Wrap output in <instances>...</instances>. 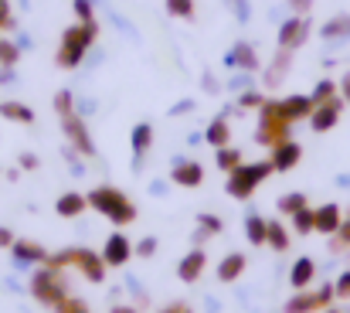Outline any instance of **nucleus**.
I'll list each match as a JSON object with an SVG mask.
<instances>
[{"label": "nucleus", "instance_id": "nucleus-7", "mask_svg": "<svg viewBox=\"0 0 350 313\" xmlns=\"http://www.w3.org/2000/svg\"><path fill=\"white\" fill-rule=\"evenodd\" d=\"M62 129H65V136L72 140V147H75L79 153H85V157H92V153H96L92 136H89V129H85V123H82V116H79V112L65 116V119H62Z\"/></svg>", "mask_w": 350, "mask_h": 313}, {"label": "nucleus", "instance_id": "nucleus-3", "mask_svg": "<svg viewBox=\"0 0 350 313\" xmlns=\"http://www.w3.org/2000/svg\"><path fill=\"white\" fill-rule=\"evenodd\" d=\"M272 171H275L272 160H258V164H241V167H234L232 174H228V195H232V198L255 195V188H258Z\"/></svg>", "mask_w": 350, "mask_h": 313}, {"label": "nucleus", "instance_id": "nucleus-43", "mask_svg": "<svg viewBox=\"0 0 350 313\" xmlns=\"http://www.w3.org/2000/svg\"><path fill=\"white\" fill-rule=\"evenodd\" d=\"M337 235H340V242H344V245H350V218H344V225H340V231H337Z\"/></svg>", "mask_w": 350, "mask_h": 313}, {"label": "nucleus", "instance_id": "nucleus-47", "mask_svg": "<svg viewBox=\"0 0 350 313\" xmlns=\"http://www.w3.org/2000/svg\"><path fill=\"white\" fill-rule=\"evenodd\" d=\"M327 313H340V310H327Z\"/></svg>", "mask_w": 350, "mask_h": 313}, {"label": "nucleus", "instance_id": "nucleus-10", "mask_svg": "<svg viewBox=\"0 0 350 313\" xmlns=\"http://www.w3.org/2000/svg\"><path fill=\"white\" fill-rule=\"evenodd\" d=\"M72 262H75L92 283H103V276H106V259H103V255H96V252H89V249H72Z\"/></svg>", "mask_w": 350, "mask_h": 313}, {"label": "nucleus", "instance_id": "nucleus-27", "mask_svg": "<svg viewBox=\"0 0 350 313\" xmlns=\"http://www.w3.org/2000/svg\"><path fill=\"white\" fill-rule=\"evenodd\" d=\"M215 160H218V167H221V171H228V174H232L234 167H241V164H245L238 147H218V157H215Z\"/></svg>", "mask_w": 350, "mask_h": 313}, {"label": "nucleus", "instance_id": "nucleus-18", "mask_svg": "<svg viewBox=\"0 0 350 313\" xmlns=\"http://www.w3.org/2000/svg\"><path fill=\"white\" fill-rule=\"evenodd\" d=\"M245 266H248V259L241 255V252H232V255H225L221 262H218V279L221 283H234L241 273H245Z\"/></svg>", "mask_w": 350, "mask_h": 313}, {"label": "nucleus", "instance_id": "nucleus-36", "mask_svg": "<svg viewBox=\"0 0 350 313\" xmlns=\"http://www.w3.org/2000/svg\"><path fill=\"white\" fill-rule=\"evenodd\" d=\"M238 105H241V109H262V105H265V96H262V92H245V96L238 99Z\"/></svg>", "mask_w": 350, "mask_h": 313}, {"label": "nucleus", "instance_id": "nucleus-39", "mask_svg": "<svg viewBox=\"0 0 350 313\" xmlns=\"http://www.w3.org/2000/svg\"><path fill=\"white\" fill-rule=\"evenodd\" d=\"M334 290H337V297H344V300H350V273H344V276L337 279V286H334Z\"/></svg>", "mask_w": 350, "mask_h": 313}, {"label": "nucleus", "instance_id": "nucleus-24", "mask_svg": "<svg viewBox=\"0 0 350 313\" xmlns=\"http://www.w3.org/2000/svg\"><path fill=\"white\" fill-rule=\"evenodd\" d=\"M0 116L14 119V123H34V112L24 103H0Z\"/></svg>", "mask_w": 350, "mask_h": 313}, {"label": "nucleus", "instance_id": "nucleus-26", "mask_svg": "<svg viewBox=\"0 0 350 313\" xmlns=\"http://www.w3.org/2000/svg\"><path fill=\"white\" fill-rule=\"evenodd\" d=\"M265 245H272L275 252H286L289 249V231L279 225V221H269V235H265Z\"/></svg>", "mask_w": 350, "mask_h": 313}, {"label": "nucleus", "instance_id": "nucleus-29", "mask_svg": "<svg viewBox=\"0 0 350 313\" xmlns=\"http://www.w3.org/2000/svg\"><path fill=\"white\" fill-rule=\"evenodd\" d=\"M337 92H340V86H337V82H330V79H323V82H320V86L310 92V96H313V103L320 105V103H330V99H337Z\"/></svg>", "mask_w": 350, "mask_h": 313}, {"label": "nucleus", "instance_id": "nucleus-20", "mask_svg": "<svg viewBox=\"0 0 350 313\" xmlns=\"http://www.w3.org/2000/svg\"><path fill=\"white\" fill-rule=\"evenodd\" d=\"M204 140L218 150V147H228V140H232V126H228V119H211V126L204 129Z\"/></svg>", "mask_w": 350, "mask_h": 313}, {"label": "nucleus", "instance_id": "nucleus-19", "mask_svg": "<svg viewBox=\"0 0 350 313\" xmlns=\"http://www.w3.org/2000/svg\"><path fill=\"white\" fill-rule=\"evenodd\" d=\"M313 276H317V262H313V259H296V262H293V273H289V283H293L296 290H306V286L313 283Z\"/></svg>", "mask_w": 350, "mask_h": 313}, {"label": "nucleus", "instance_id": "nucleus-14", "mask_svg": "<svg viewBox=\"0 0 350 313\" xmlns=\"http://www.w3.org/2000/svg\"><path fill=\"white\" fill-rule=\"evenodd\" d=\"M204 262H208L204 249H194V252H187V255L180 259V266H177V276H180L184 283H194V279L204 273Z\"/></svg>", "mask_w": 350, "mask_h": 313}, {"label": "nucleus", "instance_id": "nucleus-12", "mask_svg": "<svg viewBox=\"0 0 350 313\" xmlns=\"http://www.w3.org/2000/svg\"><path fill=\"white\" fill-rule=\"evenodd\" d=\"M129 255H133V245H129V238L126 235H109V242H106V249H103V259H106V266H126L129 262Z\"/></svg>", "mask_w": 350, "mask_h": 313}, {"label": "nucleus", "instance_id": "nucleus-31", "mask_svg": "<svg viewBox=\"0 0 350 313\" xmlns=\"http://www.w3.org/2000/svg\"><path fill=\"white\" fill-rule=\"evenodd\" d=\"M17 58H21V48L0 38V65H3V68H14V65H17Z\"/></svg>", "mask_w": 350, "mask_h": 313}, {"label": "nucleus", "instance_id": "nucleus-2", "mask_svg": "<svg viewBox=\"0 0 350 313\" xmlns=\"http://www.w3.org/2000/svg\"><path fill=\"white\" fill-rule=\"evenodd\" d=\"M89 205L99 211V214H106L113 225H129L136 218V205L122 191H116V188H96L89 195Z\"/></svg>", "mask_w": 350, "mask_h": 313}, {"label": "nucleus", "instance_id": "nucleus-16", "mask_svg": "<svg viewBox=\"0 0 350 313\" xmlns=\"http://www.w3.org/2000/svg\"><path fill=\"white\" fill-rule=\"evenodd\" d=\"M10 252H14L17 262H48V252H44L38 242H27V238H17V242L10 245Z\"/></svg>", "mask_w": 350, "mask_h": 313}, {"label": "nucleus", "instance_id": "nucleus-46", "mask_svg": "<svg viewBox=\"0 0 350 313\" xmlns=\"http://www.w3.org/2000/svg\"><path fill=\"white\" fill-rule=\"evenodd\" d=\"M113 313H136V310H133V307H116Z\"/></svg>", "mask_w": 350, "mask_h": 313}, {"label": "nucleus", "instance_id": "nucleus-6", "mask_svg": "<svg viewBox=\"0 0 350 313\" xmlns=\"http://www.w3.org/2000/svg\"><path fill=\"white\" fill-rule=\"evenodd\" d=\"M306 38H310V21H306L303 14L289 17V21L279 27V48H282V51H296Z\"/></svg>", "mask_w": 350, "mask_h": 313}, {"label": "nucleus", "instance_id": "nucleus-5", "mask_svg": "<svg viewBox=\"0 0 350 313\" xmlns=\"http://www.w3.org/2000/svg\"><path fill=\"white\" fill-rule=\"evenodd\" d=\"M337 297V290L334 286H320L317 293H299V297H293L289 303H286V313H313V310H323L330 300Z\"/></svg>", "mask_w": 350, "mask_h": 313}, {"label": "nucleus", "instance_id": "nucleus-32", "mask_svg": "<svg viewBox=\"0 0 350 313\" xmlns=\"http://www.w3.org/2000/svg\"><path fill=\"white\" fill-rule=\"evenodd\" d=\"M299 208H306V195H303V191H296V195H286V198L279 201V211H286V214H296Z\"/></svg>", "mask_w": 350, "mask_h": 313}, {"label": "nucleus", "instance_id": "nucleus-35", "mask_svg": "<svg viewBox=\"0 0 350 313\" xmlns=\"http://www.w3.org/2000/svg\"><path fill=\"white\" fill-rule=\"evenodd\" d=\"M55 310H58V313H89L82 300H75V297H68V293H65V297L55 303Z\"/></svg>", "mask_w": 350, "mask_h": 313}, {"label": "nucleus", "instance_id": "nucleus-4", "mask_svg": "<svg viewBox=\"0 0 350 313\" xmlns=\"http://www.w3.org/2000/svg\"><path fill=\"white\" fill-rule=\"evenodd\" d=\"M31 293H34L41 303H51V307L65 297V290H62V283H58V273H55L51 266H48V269H41V273L31 279Z\"/></svg>", "mask_w": 350, "mask_h": 313}, {"label": "nucleus", "instance_id": "nucleus-34", "mask_svg": "<svg viewBox=\"0 0 350 313\" xmlns=\"http://www.w3.org/2000/svg\"><path fill=\"white\" fill-rule=\"evenodd\" d=\"M55 112H58L62 119L72 116V112H75V96H72V92H58V96H55Z\"/></svg>", "mask_w": 350, "mask_h": 313}, {"label": "nucleus", "instance_id": "nucleus-17", "mask_svg": "<svg viewBox=\"0 0 350 313\" xmlns=\"http://www.w3.org/2000/svg\"><path fill=\"white\" fill-rule=\"evenodd\" d=\"M340 225H344V218H340V208H337V205H323V208H317V231H323V235H337Z\"/></svg>", "mask_w": 350, "mask_h": 313}, {"label": "nucleus", "instance_id": "nucleus-21", "mask_svg": "<svg viewBox=\"0 0 350 313\" xmlns=\"http://www.w3.org/2000/svg\"><path fill=\"white\" fill-rule=\"evenodd\" d=\"M150 147H153V126L150 123L133 126V153H136V160H143Z\"/></svg>", "mask_w": 350, "mask_h": 313}, {"label": "nucleus", "instance_id": "nucleus-28", "mask_svg": "<svg viewBox=\"0 0 350 313\" xmlns=\"http://www.w3.org/2000/svg\"><path fill=\"white\" fill-rule=\"evenodd\" d=\"M320 34H323V38H347L350 34V14H340V17L327 21Z\"/></svg>", "mask_w": 350, "mask_h": 313}, {"label": "nucleus", "instance_id": "nucleus-37", "mask_svg": "<svg viewBox=\"0 0 350 313\" xmlns=\"http://www.w3.org/2000/svg\"><path fill=\"white\" fill-rule=\"evenodd\" d=\"M75 17H79V21H96L92 0H75Z\"/></svg>", "mask_w": 350, "mask_h": 313}, {"label": "nucleus", "instance_id": "nucleus-22", "mask_svg": "<svg viewBox=\"0 0 350 313\" xmlns=\"http://www.w3.org/2000/svg\"><path fill=\"white\" fill-rule=\"evenodd\" d=\"M228 65H234V68H248V72H252V68H258L255 48H252V45H245V41H241V45H234L232 55H228Z\"/></svg>", "mask_w": 350, "mask_h": 313}, {"label": "nucleus", "instance_id": "nucleus-13", "mask_svg": "<svg viewBox=\"0 0 350 313\" xmlns=\"http://www.w3.org/2000/svg\"><path fill=\"white\" fill-rule=\"evenodd\" d=\"M279 109H282V116L289 123H299V119H310V112L317 109V103H313V96H289V99L279 103Z\"/></svg>", "mask_w": 350, "mask_h": 313}, {"label": "nucleus", "instance_id": "nucleus-44", "mask_svg": "<svg viewBox=\"0 0 350 313\" xmlns=\"http://www.w3.org/2000/svg\"><path fill=\"white\" fill-rule=\"evenodd\" d=\"M340 92H344V103H350V79H344V86H340Z\"/></svg>", "mask_w": 350, "mask_h": 313}, {"label": "nucleus", "instance_id": "nucleus-30", "mask_svg": "<svg viewBox=\"0 0 350 313\" xmlns=\"http://www.w3.org/2000/svg\"><path fill=\"white\" fill-rule=\"evenodd\" d=\"M167 14H174L180 21H191L194 17V0H167Z\"/></svg>", "mask_w": 350, "mask_h": 313}, {"label": "nucleus", "instance_id": "nucleus-33", "mask_svg": "<svg viewBox=\"0 0 350 313\" xmlns=\"http://www.w3.org/2000/svg\"><path fill=\"white\" fill-rule=\"evenodd\" d=\"M198 225H201V238H204V235H218V231L225 228L218 214H201V218H198Z\"/></svg>", "mask_w": 350, "mask_h": 313}, {"label": "nucleus", "instance_id": "nucleus-45", "mask_svg": "<svg viewBox=\"0 0 350 313\" xmlns=\"http://www.w3.org/2000/svg\"><path fill=\"white\" fill-rule=\"evenodd\" d=\"M163 313H187V307H170V310H163Z\"/></svg>", "mask_w": 350, "mask_h": 313}, {"label": "nucleus", "instance_id": "nucleus-11", "mask_svg": "<svg viewBox=\"0 0 350 313\" xmlns=\"http://www.w3.org/2000/svg\"><path fill=\"white\" fill-rule=\"evenodd\" d=\"M170 181L180 184V188H198L204 181V167L198 160H177L174 171H170Z\"/></svg>", "mask_w": 350, "mask_h": 313}, {"label": "nucleus", "instance_id": "nucleus-48", "mask_svg": "<svg viewBox=\"0 0 350 313\" xmlns=\"http://www.w3.org/2000/svg\"><path fill=\"white\" fill-rule=\"evenodd\" d=\"M0 3H10V0H0Z\"/></svg>", "mask_w": 350, "mask_h": 313}, {"label": "nucleus", "instance_id": "nucleus-38", "mask_svg": "<svg viewBox=\"0 0 350 313\" xmlns=\"http://www.w3.org/2000/svg\"><path fill=\"white\" fill-rule=\"evenodd\" d=\"M136 252L146 259V255H153L157 252V238H139V245H136Z\"/></svg>", "mask_w": 350, "mask_h": 313}, {"label": "nucleus", "instance_id": "nucleus-25", "mask_svg": "<svg viewBox=\"0 0 350 313\" xmlns=\"http://www.w3.org/2000/svg\"><path fill=\"white\" fill-rule=\"evenodd\" d=\"M289 218H293V228H296L299 235L317 231V211H313V208H299L296 214H289Z\"/></svg>", "mask_w": 350, "mask_h": 313}, {"label": "nucleus", "instance_id": "nucleus-1", "mask_svg": "<svg viewBox=\"0 0 350 313\" xmlns=\"http://www.w3.org/2000/svg\"><path fill=\"white\" fill-rule=\"evenodd\" d=\"M96 38H99V24L96 21H79L75 27H68L62 34V45H58V65L62 68H79Z\"/></svg>", "mask_w": 350, "mask_h": 313}, {"label": "nucleus", "instance_id": "nucleus-40", "mask_svg": "<svg viewBox=\"0 0 350 313\" xmlns=\"http://www.w3.org/2000/svg\"><path fill=\"white\" fill-rule=\"evenodd\" d=\"M21 167H24V171H34V167H38V157H34V153H21Z\"/></svg>", "mask_w": 350, "mask_h": 313}, {"label": "nucleus", "instance_id": "nucleus-9", "mask_svg": "<svg viewBox=\"0 0 350 313\" xmlns=\"http://www.w3.org/2000/svg\"><path fill=\"white\" fill-rule=\"evenodd\" d=\"M272 167L275 171H293L299 160H303V147L296 143V140H282V143H275L272 147Z\"/></svg>", "mask_w": 350, "mask_h": 313}, {"label": "nucleus", "instance_id": "nucleus-42", "mask_svg": "<svg viewBox=\"0 0 350 313\" xmlns=\"http://www.w3.org/2000/svg\"><path fill=\"white\" fill-rule=\"evenodd\" d=\"M310 3H313V0H289V7H293L296 14H306V10H310Z\"/></svg>", "mask_w": 350, "mask_h": 313}, {"label": "nucleus", "instance_id": "nucleus-41", "mask_svg": "<svg viewBox=\"0 0 350 313\" xmlns=\"http://www.w3.org/2000/svg\"><path fill=\"white\" fill-rule=\"evenodd\" d=\"M14 242H17V238H14V235H10L7 228H0V249H10Z\"/></svg>", "mask_w": 350, "mask_h": 313}, {"label": "nucleus", "instance_id": "nucleus-8", "mask_svg": "<svg viewBox=\"0 0 350 313\" xmlns=\"http://www.w3.org/2000/svg\"><path fill=\"white\" fill-rule=\"evenodd\" d=\"M340 109H344V99H340V96H337V99H330V103H320L313 112H310V126H313L317 133L334 129V126H337V119H340Z\"/></svg>", "mask_w": 350, "mask_h": 313}, {"label": "nucleus", "instance_id": "nucleus-23", "mask_svg": "<svg viewBox=\"0 0 350 313\" xmlns=\"http://www.w3.org/2000/svg\"><path fill=\"white\" fill-rule=\"evenodd\" d=\"M245 235H248V242H252V245H265V235H269V221H265V218H258V214L245 218Z\"/></svg>", "mask_w": 350, "mask_h": 313}, {"label": "nucleus", "instance_id": "nucleus-15", "mask_svg": "<svg viewBox=\"0 0 350 313\" xmlns=\"http://www.w3.org/2000/svg\"><path fill=\"white\" fill-rule=\"evenodd\" d=\"M85 208H89V198L79 195V191H68V195H62V198L55 201V211H58L62 218H79Z\"/></svg>", "mask_w": 350, "mask_h": 313}]
</instances>
